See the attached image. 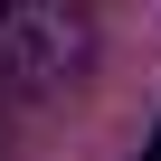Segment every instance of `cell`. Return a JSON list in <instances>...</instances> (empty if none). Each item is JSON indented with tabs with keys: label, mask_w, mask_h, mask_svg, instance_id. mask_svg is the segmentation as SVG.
Segmentation results:
<instances>
[{
	"label": "cell",
	"mask_w": 161,
	"mask_h": 161,
	"mask_svg": "<svg viewBox=\"0 0 161 161\" xmlns=\"http://www.w3.org/2000/svg\"><path fill=\"white\" fill-rule=\"evenodd\" d=\"M142 161H161V133H152V152H142Z\"/></svg>",
	"instance_id": "2"
},
{
	"label": "cell",
	"mask_w": 161,
	"mask_h": 161,
	"mask_svg": "<svg viewBox=\"0 0 161 161\" xmlns=\"http://www.w3.org/2000/svg\"><path fill=\"white\" fill-rule=\"evenodd\" d=\"M76 47H86V29L66 10H19V0H0V66L10 76H66Z\"/></svg>",
	"instance_id": "1"
}]
</instances>
